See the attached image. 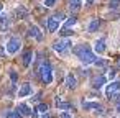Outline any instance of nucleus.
Listing matches in <instances>:
<instances>
[{
    "mask_svg": "<svg viewBox=\"0 0 120 118\" xmlns=\"http://www.w3.org/2000/svg\"><path fill=\"white\" fill-rule=\"evenodd\" d=\"M72 51H74V54L79 57V61L82 64L89 66V64H94L95 62V54L92 53V49L89 48V44H77Z\"/></svg>",
    "mask_w": 120,
    "mask_h": 118,
    "instance_id": "obj_1",
    "label": "nucleus"
},
{
    "mask_svg": "<svg viewBox=\"0 0 120 118\" xmlns=\"http://www.w3.org/2000/svg\"><path fill=\"white\" fill-rule=\"evenodd\" d=\"M38 72H40V77H41L43 84H51L53 82V67H51L49 62H43L40 66Z\"/></svg>",
    "mask_w": 120,
    "mask_h": 118,
    "instance_id": "obj_2",
    "label": "nucleus"
},
{
    "mask_svg": "<svg viewBox=\"0 0 120 118\" xmlns=\"http://www.w3.org/2000/svg\"><path fill=\"white\" fill-rule=\"evenodd\" d=\"M71 46H72L71 39H59V41H56V43L53 44V49H54L58 54L64 56V54H68V51H69Z\"/></svg>",
    "mask_w": 120,
    "mask_h": 118,
    "instance_id": "obj_3",
    "label": "nucleus"
},
{
    "mask_svg": "<svg viewBox=\"0 0 120 118\" xmlns=\"http://www.w3.org/2000/svg\"><path fill=\"white\" fill-rule=\"evenodd\" d=\"M63 18H64L63 13H56V15L49 17V18H48V31H49V33H54V31L58 30L59 23L63 21Z\"/></svg>",
    "mask_w": 120,
    "mask_h": 118,
    "instance_id": "obj_4",
    "label": "nucleus"
},
{
    "mask_svg": "<svg viewBox=\"0 0 120 118\" xmlns=\"http://www.w3.org/2000/svg\"><path fill=\"white\" fill-rule=\"evenodd\" d=\"M20 46H22V41H20L18 38H10L8 43H7V53H8V54H15V53H18Z\"/></svg>",
    "mask_w": 120,
    "mask_h": 118,
    "instance_id": "obj_5",
    "label": "nucleus"
},
{
    "mask_svg": "<svg viewBox=\"0 0 120 118\" xmlns=\"http://www.w3.org/2000/svg\"><path fill=\"white\" fill-rule=\"evenodd\" d=\"M117 92H120V82L118 80H112L107 85V89H105V95L107 97H113Z\"/></svg>",
    "mask_w": 120,
    "mask_h": 118,
    "instance_id": "obj_6",
    "label": "nucleus"
},
{
    "mask_svg": "<svg viewBox=\"0 0 120 118\" xmlns=\"http://www.w3.org/2000/svg\"><path fill=\"white\" fill-rule=\"evenodd\" d=\"M82 108H84V110H97L95 113H104V111H102V110H104L102 105L97 103V102H86V100H84V102H82Z\"/></svg>",
    "mask_w": 120,
    "mask_h": 118,
    "instance_id": "obj_7",
    "label": "nucleus"
},
{
    "mask_svg": "<svg viewBox=\"0 0 120 118\" xmlns=\"http://www.w3.org/2000/svg\"><path fill=\"white\" fill-rule=\"evenodd\" d=\"M28 36H30V38H35V39H38V41H41V39H43V35H41L40 28H38V26H35V25L28 28Z\"/></svg>",
    "mask_w": 120,
    "mask_h": 118,
    "instance_id": "obj_8",
    "label": "nucleus"
},
{
    "mask_svg": "<svg viewBox=\"0 0 120 118\" xmlns=\"http://www.w3.org/2000/svg\"><path fill=\"white\" fill-rule=\"evenodd\" d=\"M10 28V20L7 13H0V31H7Z\"/></svg>",
    "mask_w": 120,
    "mask_h": 118,
    "instance_id": "obj_9",
    "label": "nucleus"
},
{
    "mask_svg": "<svg viewBox=\"0 0 120 118\" xmlns=\"http://www.w3.org/2000/svg\"><path fill=\"white\" fill-rule=\"evenodd\" d=\"M30 93H31V85H30L28 82L22 84V85H20V89H18V97H20V98H23V97H26V95H30Z\"/></svg>",
    "mask_w": 120,
    "mask_h": 118,
    "instance_id": "obj_10",
    "label": "nucleus"
},
{
    "mask_svg": "<svg viewBox=\"0 0 120 118\" xmlns=\"http://www.w3.org/2000/svg\"><path fill=\"white\" fill-rule=\"evenodd\" d=\"M94 51L97 54H102L105 51V38H99L95 43H94Z\"/></svg>",
    "mask_w": 120,
    "mask_h": 118,
    "instance_id": "obj_11",
    "label": "nucleus"
},
{
    "mask_svg": "<svg viewBox=\"0 0 120 118\" xmlns=\"http://www.w3.org/2000/svg\"><path fill=\"white\" fill-rule=\"evenodd\" d=\"M17 113H18L20 116H28V115H31V110H30L28 105H25V103H18V107H17Z\"/></svg>",
    "mask_w": 120,
    "mask_h": 118,
    "instance_id": "obj_12",
    "label": "nucleus"
},
{
    "mask_svg": "<svg viewBox=\"0 0 120 118\" xmlns=\"http://www.w3.org/2000/svg\"><path fill=\"white\" fill-rule=\"evenodd\" d=\"M56 107H58V108H61V110H69L72 105H71L69 102L61 100V97H56Z\"/></svg>",
    "mask_w": 120,
    "mask_h": 118,
    "instance_id": "obj_13",
    "label": "nucleus"
},
{
    "mask_svg": "<svg viewBox=\"0 0 120 118\" xmlns=\"http://www.w3.org/2000/svg\"><path fill=\"white\" fill-rule=\"evenodd\" d=\"M26 15H28V12H26V8H25L23 5L17 7V10H15V17H17V18H25Z\"/></svg>",
    "mask_w": 120,
    "mask_h": 118,
    "instance_id": "obj_14",
    "label": "nucleus"
},
{
    "mask_svg": "<svg viewBox=\"0 0 120 118\" xmlns=\"http://www.w3.org/2000/svg\"><path fill=\"white\" fill-rule=\"evenodd\" d=\"M66 87L68 89H74L76 87V77L72 74H68L66 75Z\"/></svg>",
    "mask_w": 120,
    "mask_h": 118,
    "instance_id": "obj_15",
    "label": "nucleus"
},
{
    "mask_svg": "<svg viewBox=\"0 0 120 118\" xmlns=\"http://www.w3.org/2000/svg\"><path fill=\"white\" fill-rule=\"evenodd\" d=\"M104 84H105V77H104V75H99V77H95V79H94V82H92L94 89H100Z\"/></svg>",
    "mask_w": 120,
    "mask_h": 118,
    "instance_id": "obj_16",
    "label": "nucleus"
},
{
    "mask_svg": "<svg viewBox=\"0 0 120 118\" xmlns=\"http://www.w3.org/2000/svg\"><path fill=\"white\" fill-rule=\"evenodd\" d=\"M81 7H82V2H81V0H69V8H71L72 12H77Z\"/></svg>",
    "mask_w": 120,
    "mask_h": 118,
    "instance_id": "obj_17",
    "label": "nucleus"
},
{
    "mask_svg": "<svg viewBox=\"0 0 120 118\" xmlns=\"http://www.w3.org/2000/svg\"><path fill=\"white\" fill-rule=\"evenodd\" d=\"M31 59H33V53L31 51H26L25 54H23V66H30L31 64Z\"/></svg>",
    "mask_w": 120,
    "mask_h": 118,
    "instance_id": "obj_18",
    "label": "nucleus"
},
{
    "mask_svg": "<svg viewBox=\"0 0 120 118\" xmlns=\"http://www.w3.org/2000/svg\"><path fill=\"white\" fill-rule=\"evenodd\" d=\"M99 25H100V21H99V20H92V21L89 23V28H87V30H89V33H95V31L99 30Z\"/></svg>",
    "mask_w": 120,
    "mask_h": 118,
    "instance_id": "obj_19",
    "label": "nucleus"
},
{
    "mask_svg": "<svg viewBox=\"0 0 120 118\" xmlns=\"http://www.w3.org/2000/svg\"><path fill=\"white\" fill-rule=\"evenodd\" d=\"M76 21H77V20H76L74 17H69V18L66 20V23H64V28H66V30H69V28H72V26L76 25Z\"/></svg>",
    "mask_w": 120,
    "mask_h": 118,
    "instance_id": "obj_20",
    "label": "nucleus"
},
{
    "mask_svg": "<svg viewBox=\"0 0 120 118\" xmlns=\"http://www.w3.org/2000/svg\"><path fill=\"white\" fill-rule=\"evenodd\" d=\"M5 118H22L17 111H13V110H10V111H7L5 113Z\"/></svg>",
    "mask_w": 120,
    "mask_h": 118,
    "instance_id": "obj_21",
    "label": "nucleus"
},
{
    "mask_svg": "<svg viewBox=\"0 0 120 118\" xmlns=\"http://www.w3.org/2000/svg\"><path fill=\"white\" fill-rule=\"evenodd\" d=\"M110 8H118L120 7V0H110Z\"/></svg>",
    "mask_w": 120,
    "mask_h": 118,
    "instance_id": "obj_22",
    "label": "nucleus"
},
{
    "mask_svg": "<svg viewBox=\"0 0 120 118\" xmlns=\"http://www.w3.org/2000/svg\"><path fill=\"white\" fill-rule=\"evenodd\" d=\"M59 35H61V36H71V35H72V31H71V30H66V28H63V30L59 31Z\"/></svg>",
    "mask_w": 120,
    "mask_h": 118,
    "instance_id": "obj_23",
    "label": "nucleus"
},
{
    "mask_svg": "<svg viewBox=\"0 0 120 118\" xmlns=\"http://www.w3.org/2000/svg\"><path fill=\"white\" fill-rule=\"evenodd\" d=\"M43 4H45V7H53V5L56 4V0H45Z\"/></svg>",
    "mask_w": 120,
    "mask_h": 118,
    "instance_id": "obj_24",
    "label": "nucleus"
},
{
    "mask_svg": "<svg viewBox=\"0 0 120 118\" xmlns=\"http://www.w3.org/2000/svg\"><path fill=\"white\" fill-rule=\"evenodd\" d=\"M94 64H95V66H100V67H102V66H105V64H107V61H104V59L97 61V59H95V62H94Z\"/></svg>",
    "mask_w": 120,
    "mask_h": 118,
    "instance_id": "obj_25",
    "label": "nucleus"
},
{
    "mask_svg": "<svg viewBox=\"0 0 120 118\" xmlns=\"http://www.w3.org/2000/svg\"><path fill=\"white\" fill-rule=\"evenodd\" d=\"M10 77H12L13 82H17V72H15V71H10Z\"/></svg>",
    "mask_w": 120,
    "mask_h": 118,
    "instance_id": "obj_26",
    "label": "nucleus"
},
{
    "mask_svg": "<svg viewBox=\"0 0 120 118\" xmlns=\"http://www.w3.org/2000/svg\"><path fill=\"white\" fill-rule=\"evenodd\" d=\"M59 118H72V116H71V115H69L68 111H63V113L59 115Z\"/></svg>",
    "mask_w": 120,
    "mask_h": 118,
    "instance_id": "obj_27",
    "label": "nucleus"
},
{
    "mask_svg": "<svg viewBox=\"0 0 120 118\" xmlns=\"http://www.w3.org/2000/svg\"><path fill=\"white\" fill-rule=\"evenodd\" d=\"M115 74H117V72H115V71H113V69H112V71H110V72H109V77H110V80H112V79H113V77H115Z\"/></svg>",
    "mask_w": 120,
    "mask_h": 118,
    "instance_id": "obj_28",
    "label": "nucleus"
},
{
    "mask_svg": "<svg viewBox=\"0 0 120 118\" xmlns=\"http://www.w3.org/2000/svg\"><path fill=\"white\" fill-rule=\"evenodd\" d=\"M94 4V0H86V5H92Z\"/></svg>",
    "mask_w": 120,
    "mask_h": 118,
    "instance_id": "obj_29",
    "label": "nucleus"
},
{
    "mask_svg": "<svg viewBox=\"0 0 120 118\" xmlns=\"http://www.w3.org/2000/svg\"><path fill=\"white\" fill-rule=\"evenodd\" d=\"M4 54H5V51H4V48H2V46H0V56H4Z\"/></svg>",
    "mask_w": 120,
    "mask_h": 118,
    "instance_id": "obj_30",
    "label": "nucleus"
},
{
    "mask_svg": "<svg viewBox=\"0 0 120 118\" xmlns=\"http://www.w3.org/2000/svg\"><path fill=\"white\" fill-rule=\"evenodd\" d=\"M115 110H117V113H120V102H118V105H117V108H115Z\"/></svg>",
    "mask_w": 120,
    "mask_h": 118,
    "instance_id": "obj_31",
    "label": "nucleus"
},
{
    "mask_svg": "<svg viewBox=\"0 0 120 118\" xmlns=\"http://www.w3.org/2000/svg\"><path fill=\"white\" fill-rule=\"evenodd\" d=\"M0 12H2V5H0Z\"/></svg>",
    "mask_w": 120,
    "mask_h": 118,
    "instance_id": "obj_32",
    "label": "nucleus"
}]
</instances>
